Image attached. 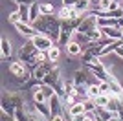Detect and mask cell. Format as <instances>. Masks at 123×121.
I'll return each mask as SVG.
<instances>
[{
  "mask_svg": "<svg viewBox=\"0 0 123 121\" xmlns=\"http://www.w3.org/2000/svg\"><path fill=\"white\" fill-rule=\"evenodd\" d=\"M61 22L62 20L55 15H41L35 22H31V26L39 33L50 37L53 42H59V37H61Z\"/></svg>",
  "mask_w": 123,
  "mask_h": 121,
  "instance_id": "obj_1",
  "label": "cell"
},
{
  "mask_svg": "<svg viewBox=\"0 0 123 121\" xmlns=\"http://www.w3.org/2000/svg\"><path fill=\"white\" fill-rule=\"evenodd\" d=\"M24 105V97L18 92H4L2 94V110H6L7 114H15L17 108H22Z\"/></svg>",
  "mask_w": 123,
  "mask_h": 121,
  "instance_id": "obj_2",
  "label": "cell"
},
{
  "mask_svg": "<svg viewBox=\"0 0 123 121\" xmlns=\"http://www.w3.org/2000/svg\"><path fill=\"white\" fill-rule=\"evenodd\" d=\"M9 72L18 81H22V83H26V81L31 79V70L22 62V60H13V62L9 64Z\"/></svg>",
  "mask_w": 123,
  "mask_h": 121,
  "instance_id": "obj_3",
  "label": "cell"
},
{
  "mask_svg": "<svg viewBox=\"0 0 123 121\" xmlns=\"http://www.w3.org/2000/svg\"><path fill=\"white\" fill-rule=\"evenodd\" d=\"M53 68H57V62H53V60H44V62H41L39 66H35L33 70H31V77L33 79H37V81H42L44 77L50 73Z\"/></svg>",
  "mask_w": 123,
  "mask_h": 121,
  "instance_id": "obj_4",
  "label": "cell"
},
{
  "mask_svg": "<svg viewBox=\"0 0 123 121\" xmlns=\"http://www.w3.org/2000/svg\"><path fill=\"white\" fill-rule=\"evenodd\" d=\"M33 44L37 46V50L39 51H50L53 46H55V42L50 39V37H46V35H42V33H39V35H35L33 37Z\"/></svg>",
  "mask_w": 123,
  "mask_h": 121,
  "instance_id": "obj_5",
  "label": "cell"
},
{
  "mask_svg": "<svg viewBox=\"0 0 123 121\" xmlns=\"http://www.w3.org/2000/svg\"><path fill=\"white\" fill-rule=\"evenodd\" d=\"M15 26V30L20 33V35H26V37H30V39H33L35 35H39V31L33 28L31 24H24V22H17V24H13Z\"/></svg>",
  "mask_w": 123,
  "mask_h": 121,
  "instance_id": "obj_6",
  "label": "cell"
},
{
  "mask_svg": "<svg viewBox=\"0 0 123 121\" xmlns=\"http://www.w3.org/2000/svg\"><path fill=\"white\" fill-rule=\"evenodd\" d=\"M101 30V33H103V37H107V39H110V40H119L121 39V28L119 26H112V28H99Z\"/></svg>",
  "mask_w": 123,
  "mask_h": 121,
  "instance_id": "obj_7",
  "label": "cell"
},
{
  "mask_svg": "<svg viewBox=\"0 0 123 121\" xmlns=\"http://www.w3.org/2000/svg\"><path fill=\"white\" fill-rule=\"evenodd\" d=\"M59 81H61V72H59V66H57V68H53L41 83H42V85H48V86H55Z\"/></svg>",
  "mask_w": 123,
  "mask_h": 121,
  "instance_id": "obj_8",
  "label": "cell"
},
{
  "mask_svg": "<svg viewBox=\"0 0 123 121\" xmlns=\"http://www.w3.org/2000/svg\"><path fill=\"white\" fill-rule=\"evenodd\" d=\"M108 85H110V92H112V96L123 97V86L119 85V83L114 79V77H110V79H108Z\"/></svg>",
  "mask_w": 123,
  "mask_h": 121,
  "instance_id": "obj_9",
  "label": "cell"
},
{
  "mask_svg": "<svg viewBox=\"0 0 123 121\" xmlns=\"http://www.w3.org/2000/svg\"><path fill=\"white\" fill-rule=\"evenodd\" d=\"M0 50H2V59H9L11 57V44L6 37H2V40H0Z\"/></svg>",
  "mask_w": 123,
  "mask_h": 121,
  "instance_id": "obj_10",
  "label": "cell"
},
{
  "mask_svg": "<svg viewBox=\"0 0 123 121\" xmlns=\"http://www.w3.org/2000/svg\"><path fill=\"white\" fill-rule=\"evenodd\" d=\"M85 112H86L85 110V105H83V103H75V105H72L66 110V114L74 117V116H81V114H85Z\"/></svg>",
  "mask_w": 123,
  "mask_h": 121,
  "instance_id": "obj_11",
  "label": "cell"
},
{
  "mask_svg": "<svg viewBox=\"0 0 123 121\" xmlns=\"http://www.w3.org/2000/svg\"><path fill=\"white\" fill-rule=\"evenodd\" d=\"M66 51H68V53H70V55H81V44H77V42H74V40H72V42H68V44H66Z\"/></svg>",
  "mask_w": 123,
  "mask_h": 121,
  "instance_id": "obj_12",
  "label": "cell"
},
{
  "mask_svg": "<svg viewBox=\"0 0 123 121\" xmlns=\"http://www.w3.org/2000/svg\"><path fill=\"white\" fill-rule=\"evenodd\" d=\"M75 9L79 11V13H88V9H90V0H77L75 2Z\"/></svg>",
  "mask_w": 123,
  "mask_h": 121,
  "instance_id": "obj_13",
  "label": "cell"
},
{
  "mask_svg": "<svg viewBox=\"0 0 123 121\" xmlns=\"http://www.w3.org/2000/svg\"><path fill=\"white\" fill-rule=\"evenodd\" d=\"M39 9H41V15H53L55 7L50 2H42V4H39Z\"/></svg>",
  "mask_w": 123,
  "mask_h": 121,
  "instance_id": "obj_14",
  "label": "cell"
},
{
  "mask_svg": "<svg viewBox=\"0 0 123 121\" xmlns=\"http://www.w3.org/2000/svg\"><path fill=\"white\" fill-rule=\"evenodd\" d=\"M39 17H41V9H39V2H35V4L30 6V20L35 22Z\"/></svg>",
  "mask_w": 123,
  "mask_h": 121,
  "instance_id": "obj_15",
  "label": "cell"
},
{
  "mask_svg": "<svg viewBox=\"0 0 123 121\" xmlns=\"http://www.w3.org/2000/svg\"><path fill=\"white\" fill-rule=\"evenodd\" d=\"M13 116H15V121H30V116H28V112L24 110V106H22V108H17Z\"/></svg>",
  "mask_w": 123,
  "mask_h": 121,
  "instance_id": "obj_16",
  "label": "cell"
},
{
  "mask_svg": "<svg viewBox=\"0 0 123 121\" xmlns=\"http://www.w3.org/2000/svg\"><path fill=\"white\" fill-rule=\"evenodd\" d=\"M72 9H74V7H66V6H62L61 9H59V18H61V20L72 18Z\"/></svg>",
  "mask_w": 123,
  "mask_h": 121,
  "instance_id": "obj_17",
  "label": "cell"
},
{
  "mask_svg": "<svg viewBox=\"0 0 123 121\" xmlns=\"http://www.w3.org/2000/svg\"><path fill=\"white\" fill-rule=\"evenodd\" d=\"M59 55H61V50H59V46H53L50 51H48V59L50 60H53V62H57V59H59Z\"/></svg>",
  "mask_w": 123,
  "mask_h": 121,
  "instance_id": "obj_18",
  "label": "cell"
},
{
  "mask_svg": "<svg viewBox=\"0 0 123 121\" xmlns=\"http://www.w3.org/2000/svg\"><path fill=\"white\" fill-rule=\"evenodd\" d=\"M99 94H101L99 85H90V86H88V97H90V99H96Z\"/></svg>",
  "mask_w": 123,
  "mask_h": 121,
  "instance_id": "obj_19",
  "label": "cell"
},
{
  "mask_svg": "<svg viewBox=\"0 0 123 121\" xmlns=\"http://www.w3.org/2000/svg\"><path fill=\"white\" fill-rule=\"evenodd\" d=\"M108 99H110V96H105V94H99V96L96 97L94 101H96V105H98V106H107V105H108Z\"/></svg>",
  "mask_w": 123,
  "mask_h": 121,
  "instance_id": "obj_20",
  "label": "cell"
},
{
  "mask_svg": "<svg viewBox=\"0 0 123 121\" xmlns=\"http://www.w3.org/2000/svg\"><path fill=\"white\" fill-rule=\"evenodd\" d=\"M83 105H85V110H86V112H94L96 108H98V105H96V101H94V99H90V97L83 101Z\"/></svg>",
  "mask_w": 123,
  "mask_h": 121,
  "instance_id": "obj_21",
  "label": "cell"
},
{
  "mask_svg": "<svg viewBox=\"0 0 123 121\" xmlns=\"http://www.w3.org/2000/svg\"><path fill=\"white\" fill-rule=\"evenodd\" d=\"M99 90H101V94H105V96H112L108 81H101V83H99Z\"/></svg>",
  "mask_w": 123,
  "mask_h": 121,
  "instance_id": "obj_22",
  "label": "cell"
},
{
  "mask_svg": "<svg viewBox=\"0 0 123 121\" xmlns=\"http://www.w3.org/2000/svg\"><path fill=\"white\" fill-rule=\"evenodd\" d=\"M7 20H9L11 24H17V22H22V17H20L18 11H15V13H11V15L7 17Z\"/></svg>",
  "mask_w": 123,
  "mask_h": 121,
  "instance_id": "obj_23",
  "label": "cell"
},
{
  "mask_svg": "<svg viewBox=\"0 0 123 121\" xmlns=\"http://www.w3.org/2000/svg\"><path fill=\"white\" fill-rule=\"evenodd\" d=\"M2 121H15V116H13V114H7L6 110H2Z\"/></svg>",
  "mask_w": 123,
  "mask_h": 121,
  "instance_id": "obj_24",
  "label": "cell"
},
{
  "mask_svg": "<svg viewBox=\"0 0 123 121\" xmlns=\"http://www.w3.org/2000/svg\"><path fill=\"white\" fill-rule=\"evenodd\" d=\"M118 116H119V121H123V97H119V108H118Z\"/></svg>",
  "mask_w": 123,
  "mask_h": 121,
  "instance_id": "obj_25",
  "label": "cell"
},
{
  "mask_svg": "<svg viewBox=\"0 0 123 121\" xmlns=\"http://www.w3.org/2000/svg\"><path fill=\"white\" fill-rule=\"evenodd\" d=\"M13 2H17V4L20 6V4H26V6H31V4H35L37 0H13Z\"/></svg>",
  "mask_w": 123,
  "mask_h": 121,
  "instance_id": "obj_26",
  "label": "cell"
},
{
  "mask_svg": "<svg viewBox=\"0 0 123 121\" xmlns=\"http://www.w3.org/2000/svg\"><path fill=\"white\" fill-rule=\"evenodd\" d=\"M75 2L77 0H62V6H66V7H75Z\"/></svg>",
  "mask_w": 123,
  "mask_h": 121,
  "instance_id": "obj_27",
  "label": "cell"
},
{
  "mask_svg": "<svg viewBox=\"0 0 123 121\" xmlns=\"http://www.w3.org/2000/svg\"><path fill=\"white\" fill-rule=\"evenodd\" d=\"M114 53H116L118 57H121V59H123V42L118 46V48H116V51H114Z\"/></svg>",
  "mask_w": 123,
  "mask_h": 121,
  "instance_id": "obj_28",
  "label": "cell"
},
{
  "mask_svg": "<svg viewBox=\"0 0 123 121\" xmlns=\"http://www.w3.org/2000/svg\"><path fill=\"white\" fill-rule=\"evenodd\" d=\"M118 24H119V28H121V30H123V17H121V18L118 20Z\"/></svg>",
  "mask_w": 123,
  "mask_h": 121,
  "instance_id": "obj_29",
  "label": "cell"
},
{
  "mask_svg": "<svg viewBox=\"0 0 123 121\" xmlns=\"http://www.w3.org/2000/svg\"><path fill=\"white\" fill-rule=\"evenodd\" d=\"M96 121H105V119H101L99 116H96Z\"/></svg>",
  "mask_w": 123,
  "mask_h": 121,
  "instance_id": "obj_30",
  "label": "cell"
},
{
  "mask_svg": "<svg viewBox=\"0 0 123 121\" xmlns=\"http://www.w3.org/2000/svg\"><path fill=\"white\" fill-rule=\"evenodd\" d=\"M121 40H123V31H121Z\"/></svg>",
  "mask_w": 123,
  "mask_h": 121,
  "instance_id": "obj_31",
  "label": "cell"
}]
</instances>
